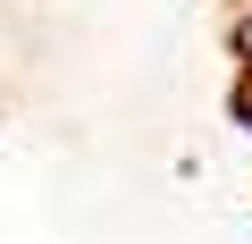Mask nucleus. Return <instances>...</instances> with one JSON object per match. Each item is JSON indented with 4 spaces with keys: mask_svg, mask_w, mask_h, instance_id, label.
<instances>
[{
    "mask_svg": "<svg viewBox=\"0 0 252 244\" xmlns=\"http://www.w3.org/2000/svg\"><path fill=\"white\" fill-rule=\"evenodd\" d=\"M235 68H244V84H252V0H235Z\"/></svg>",
    "mask_w": 252,
    "mask_h": 244,
    "instance_id": "f257e3e1",
    "label": "nucleus"
}]
</instances>
